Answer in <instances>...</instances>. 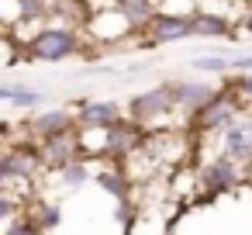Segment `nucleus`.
I'll return each mask as SVG.
<instances>
[{
	"label": "nucleus",
	"instance_id": "9",
	"mask_svg": "<svg viewBox=\"0 0 252 235\" xmlns=\"http://www.w3.org/2000/svg\"><path fill=\"white\" fill-rule=\"evenodd\" d=\"M25 128H28L38 142H49V138L80 132V121H76V114H73L69 107H52V111H38L35 118H28Z\"/></svg>",
	"mask_w": 252,
	"mask_h": 235
},
{
	"label": "nucleus",
	"instance_id": "11",
	"mask_svg": "<svg viewBox=\"0 0 252 235\" xmlns=\"http://www.w3.org/2000/svg\"><path fill=\"white\" fill-rule=\"evenodd\" d=\"M121 107L114 101H83L76 104V121H80V132H107L121 121Z\"/></svg>",
	"mask_w": 252,
	"mask_h": 235
},
{
	"label": "nucleus",
	"instance_id": "8",
	"mask_svg": "<svg viewBox=\"0 0 252 235\" xmlns=\"http://www.w3.org/2000/svg\"><path fill=\"white\" fill-rule=\"evenodd\" d=\"M173 97H176V111L193 118L204 107H211L221 97V90L214 83H204V80H173Z\"/></svg>",
	"mask_w": 252,
	"mask_h": 235
},
{
	"label": "nucleus",
	"instance_id": "22",
	"mask_svg": "<svg viewBox=\"0 0 252 235\" xmlns=\"http://www.w3.org/2000/svg\"><path fill=\"white\" fill-rule=\"evenodd\" d=\"M125 4H128V0H114V7H125Z\"/></svg>",
	"mask_w": 252,
	"mask_h": 235
},
{
	"label": "nucleus",
	"instance_id": "7",
	"mask_svg": "<svg viewBox=\"0 0 252 235\" xmlns=\"http://www.w3.org/2000/svg\"><path fill=\"white\" fill-rule=\"evenodd\" d=\"M183 38H197V32H193V14L159 11V18L149 25L145 49H152V45H169V42H183Z\"/></svg>",
	"mask_w": 252,
	"mask_h": 235
},
{
	"label": "nucleus",
	"instance_id": "15",
	"mask_svg": "<svg viewBox=\"0 0 252 235\" xmlns=\"http://www.w3.org/2000/svg\"><path fill=\"white\" fill-rule=\"evenodd\" d=\"M0 101H7V104L18 107V111H35V107L45 101V94H38V90H32V87H14V83H7V87H0Z\"/></svg>",
	"mask_w": 252,
	"mask_h": 235
},
{
	"label": "nucleus",
	"instance_id": "4",
	"mask_svg": "<svg viewBox=\"0 0 252 235\" xmlns=\"http://www.w3.org/2000/svg\"><path fill=\"white\" fill-rule=\"evenodd\" d=\"M197 180H200L204 194H231L235 187L249 183V173H245V166H238L235 159H228L224 152H218V156H211L197 169Z\"/></svg>",
	"mask_w": 252,
	"mask_h": 235
},
{
	"label": "nucleus",
	"instance_id": "20",
	"mask_svg": "<svg viewBox=\"0 0 252 235\" xmlns=\"http://www.w3.org/2000/svg\"><path fill=\"white\" fill-rule=\"evenodd\" d=\"M238 94H242V101H252V73H245V76H235V80H228Z\"/></svg>",
	"mask_w": 252,
	"mask_h": 235
},
{
	"label": "nucleus",
	"instance_id": "6",
	"mask_svg": "<svg viewBox=\"0 0 252 235\" xmlns=\"http://www.w3.org/2000/svg\"><path fill=\"white\" fill-rule=\"evenodd\" d=\"M35 145H38V152H42L45 169H56V173H63L66 166L87 159L83 132H69V135H59V138H49V142H35Z\"/></svg>",
	"mask_w": 252,
	"mask_h": 235
},
{
	"label": "nucleus",
	"instance_id": "3",
	"mask_svg": "<svg viewBox=\"0 0 252 235\" xmlns=\"http://www.w3.org/2000/svg\"><path fill=\"white\" fill-rule=\"evenodd\" d=\"M173 111H176L173 80H169V83H159V87H152V90H142V94H135V97L128 101V118H131V121H138L142 128L166 121Z\"/></svg>",
	"mask_w": 252,
	"mask_h": 235
},
{
	"label": "nucleus",
	"instance_id": "23",
	"mask_svg": "<svg viewBox=\"0 0 252 235\" xmlns=\"http://www.w3.org/2000/svg\"><path fill=\"white\" fill-rule=\"evenodd\" d=\"M235 4H252V0H235Z\"/></svg>",
	"mask_w": 252,
	"mask_h": 235
},
{
	"label": "nucleus",
	"instance_id": "17",
	"mask_svg": "<svg viewBox=\"0 0 252 235\" xmlns=\"http://www.w3.org/2000/svg\"><path fill=\"white\" fill-rule=\"evenodd\" d=\"M190 66H193V73H218V76H224L231 69V59H224V56H197V59H190Z\"/></svg>",
	"mask_w": 252,
	"mask_h": 235
},
{
	"label": "nucleus",
	"instance_id": "16",
	"mask_svg": "<svg viewBox=\"0 0 252 235\" xmlns=\"http://www.w3.org/2000/svg\"><path fill=\"white\" fill-rule=\"evenodd\" d=\"M25 214L35 218L42 232H52V228H59V221H63V211H59L56 204H49V201H35L32 207H25Z\"/></svg>",
	"mask_w": 252,
	"mask_h": 235
},
{
	"label": "nucleus",
	"instance_id": "2",
	"mask_svg": "<svg viewBox=\"0 0 252 235\" xmlns=\"http://www.w3.org/2000/svg\"><path fill=\"white\" fill-rule=\"evenodd\" d=\"M42 169H45V163H42L38 145L11 142V145L4 149V156H0V180H4V187H14V183H35Z\"/></svg>",
	"mask_w": 252,
	"mask_h": 235
},
{
	"label": "nucleus",
	"instance_id": "13",
	"mask_svg": "<svg viewBox=\"0 0 252 235\" xmlns=\"http://www.w3.org/2000/svg\"><path fill=\"white\" fill-rule=\"evenodd\" d=\"M121 11H125V18L131 21V28H135V32H149V25L159 18L156 0H128Z\"/></svg>",
	"mask_w": 252,
	"mask_h": 235
},
{
	"label": "nucleus",
	"instance_id": "18",
	"mask_svg": "<svg viewBox=\"0 0 252 235\" xmlns=\"http://www.w3.org/2000/svg\"><path fill=\"white\" fill-rule=\"evenodd\" d=\"M59 180H63L66 187H83V183L90 180V163H87V159H80V163L66 166V169L59 173Z\"/></svg>",
	"mask_w": 252,
	"mask_h": 235
},
{
	"label": "nucleus",
	"instance_id": "1",
	"mask_svg": "<svg viewBox=\"0 0 252 235\" xmlns=\"http://www.w3.org/2000/svg\"><path fill=\"white\" fill-rule=\"evenodd\" d=\"M83 59H97V52H87L83 45V35L73 32L69 25H45L38 28L28 42H25V59H38V63H63V59H73L80 56Z\"/></svg>",
	"mask_w": 252,
	"mask_h": 235
},
{
	"label": "nucleus",
	"instance_id": "21",
	"mask_svg": "<svg viewBox=\"0 0 252 235\" xmlns=\"http://www.w3.org/2000/svg\"><path fill=\"white\" fill-rule=\"evenodd\" d=\"M231 69H235V73H242V76H245V73H252V56H238V59H231Z\"/></svg>",
	"mask_w": 252,
	"mask_h": 235
},
{
	"label": "nucleus",
	"instance_id": "19",
	"mask_svg": "<svg viewBox=\"0 0 252 235\" xmlns=\"http://www.w3.org/2000/svg\"><path fill=\"white\" fill-rule=\"evenodd\" d=\"M4 235H45V232L38 228V221H35V218L21 214V218H14V221H7Z\"/></svg>",
	"mask_w": 252,
	"mask_h": 235
},
{
	"label": "nucleus",
	"instance_id": "10",
	"mask_svg": "<svg viewBox=\"0 0 252 235\" xmlns=\"http://www.w3.org/2000/svg\"><path fill=\"white\" fill-rule=\"evenodd\" d=\"M221 152L238 166H252V114H242L231 128L221 132Z\"/></svg>",
	"mask_w": 252,
	"mask_h": 235
},
{
	"label": "nucleus",
	"instance_id": "12",
	"mask_svg": "<svg viewBox=\"0 0 252 235\" xmlns=\"http://www.w3.org/2000/svg\"><path fill=\"white\" fill-rule=\"evenodd\" d=\"M193 32H197V38H224V35H231V21L224 14H214V11H197Z\"/></svg>",
	"mask_w": 252,
	"mask_h": 235
},
{
	"label": "nucleus",
	"instance_id": "5",
	"mask_svg": "<svg viewBox=\"0 0 252 235\" xmlns=\"http://www.w3.org/2000/svg\"><path fill=\"white\" fill-rule=\"evenodd\" d=\"M100 135H104V138H100V156H107V159H114V163L135 156V152L145 145V128H142L138 121H131L128 114H125L114 128L100 132Z\"/></svg>",
	"mask_w": 252,
	"mask_h": 235
},
{
	"label": "nucleus",
	"instance_id": "14",
	"mask_svg": "<svg viewBox=\"0 0 252 235\" xmlns=\"http://www.w3.org/2000/svg\"><path fill=\"white\" fill-rule=\"evenodd\" d=\"M97 183H100L111 197H118V201H128V197H131V176H128L121 166L100 169V173H97Z\"/></svg>",
	"mask_w": 252,
	"mask_h": 235
}]
</instances>
